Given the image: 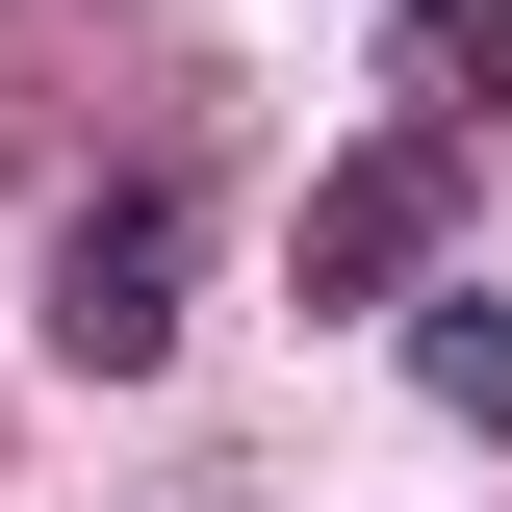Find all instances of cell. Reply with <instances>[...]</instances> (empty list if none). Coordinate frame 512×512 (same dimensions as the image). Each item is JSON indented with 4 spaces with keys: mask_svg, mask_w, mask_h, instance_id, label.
<instances>
[{
    "mask_svg": "<svg viewBox=\"0 0 512 512\" xmlns=\"http://www.w3.org/2000/svg\"><path fill=\"white\" fill-rule=\"evenodd\" d=\"M180 282H205V205H180V180H103V205L52 231V359H77V384L180 359Z\"/></svg>",
    "mask_w": 512,
    "mask_h": 512,
    "instance_id": "6da1fadb",
    "label": "cell"
},
{
    "mask_svg": "<svg viewBox=\"0 0 512 512\" xmlns=\"http://www.w3.org/2000/svg\"><path fill=\"white\" fill-rule=\"evenodd\" d=\"M461 180H436V128H384V154H333L308 180V308H384V282H436Z\"/></svg>",
    "mask_w": 512,
    "mask_h": 512,
    "instance_id": "7a4b0ae2",
    "label": "cell"
},
{
    "mask_svg": "<svg viewBox=\"0 0 512 512\" xmlns=\"http://www.w3.org/2000/svg\"><path fill=\"white\" fill-rule=\"evenodd\" d=\"M384 77H410V128H512V0H410Z\"/></svg>",
    "mask_w": 512,
    "mask_h": 512,
    "instance_id": "3957f363",
    "label": "cell"
},
{
    "mask_svg": "<svg viewBox=\"0 0 512 512\" xmlns=\"http://www.w3.org/2000/svg\"><path fill=\"white\" fill-rule=\"evenodd\" d=\"M410 410L512 436V308H487V282H436V308H410Z\"/></svg>",
    "mask_w": 512,
    "mask_h": 512,
    "instance_id": "277c9868",
    "label": "cell"
}]
</instances>
